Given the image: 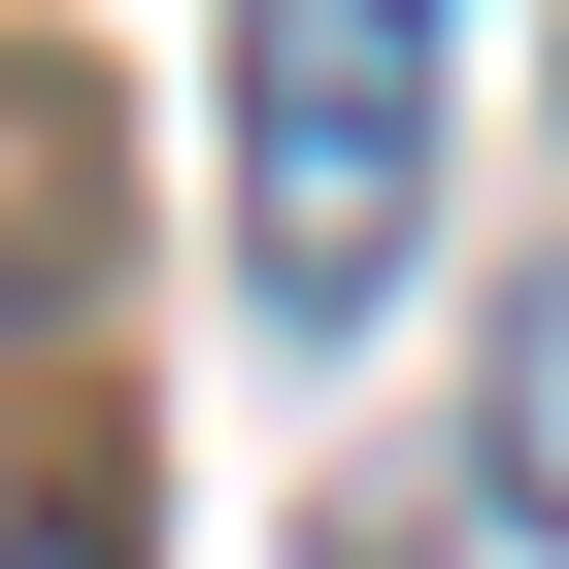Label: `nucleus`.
Returning a JSON list of instances; mask_svg holds the SVG:
<instances>
[{
    "instance_id": "f257e3e1",
    "label": "nucleus",
    "mask_w": 569,
    "mask_h": 569,
    "mask_svg": "<svg viewBox=\"0 0 569 569\" xmlns=\"http://www.w3.org/2000/svg\"><path fill=\"white\" fill-rule=\"evenodd\" d=\"M436 201V0H234V234H268V302H369Z\"/></svg>"
},
{
    "instance_id": "f03ea898",
    "label": "nucleus",
    "mask_w": 569,
    "mask_h": 569,
    "mask_svg": "<svg viewBox=\"0 0 569 569\" xmlns=\"http://www.w3.org/2000/svg\"><path fill=\"white\" fill-rule=\"evenodd\" d=\"M68 302H101V101L0 68V336H68Z\"/></svg>"
},
{
    "instance_id": "7ed1b4c3",
    "label": "nucleus",
    "mask_w": 569,
    "mask_h": 569,
    "mask_svg": "<svg viewBox=\"0 0 569 569\" xmlns=\"http://www.w3.org/2000/svg\"><path fill=\"white\" fill-rule=\"evenodd\" d=\"M502 502L569 536V268H536V302H502Z\"/></svg>"
},
{
    "instance_id": "20e7f679",
    "label": "nucleus",
    "mask_w": 569,
    "mask_h": 569,
    "mask_svg": "<svg viewBox=\"0 0 569 569\" xmlns=\"http://www.w3.org/2000/svg\"><path fill=\"white\" fill-rule=\"evenodd\" d=\"M0 569H134V502H101V469H34V436H0Z\"/></svg>"
}]
</instances>
